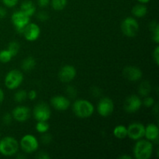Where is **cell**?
I'll return each mask as SVG.
<instances>
[{"label": "cell", "instance_id": "obj_19", "mask_svg": "<svg viewBox=\"0 0 159 159\" xmlns=\"http://www.w3.org/2000/svg\"><path fill=\"white\" fill-rule=\"evenodd\" d=\"M132 15L137 18H143L148 13V8L144 4H137L132 8Z\"/></svg>", "mask_w": 159, "mask_h": 159}, {"label": "cell", "instance_id": "obj_22", "mask_svg": "<svg viewBox=\"0 0 159 159\" xmlns=\"http://www.w3.org/2000/svg\"><path fill=\"white\" fill-rule=\"evenodd\" d=\"M22 68L25 71H30L34 69L36 66V60L33 57H27L22 62Z\"/></svg>", "mask_w": 159, "mask_h": 159}, {"label": "cell", "instance_id": "obj_10", "mask_svg": "<svg viewBox=\"0 0 159 159\" xmlns=\"http://www.w3.org/2000/svg\"><path fill=\"white\" fill-rule=\"evenodd\" d=\"M145 127L142 124L134 122L127 127V137L134 141H138L144 137Z\"/></svg>", "mask_w": 159, "mask_h": 159}, {"label": "cell", "instance_id": "obj_39", "mask_svg": "<svg viewBox=\"0 0 159 159\" xmlns=\"http://www.w3.org/2000/svg\"><path fill=\"white\" fill-rule=\"evenodd\" d=\"M6 14H7V12H6V9L0 6V20L4 19L6 16Z\"/></svg>", "mask_w": 159, "mask_h": 159}, {"label": "cell", "instance_id": "obj_7", "mask_svg": "<svg viewBox=\"0 0 159 159\" xmlns=\"http://www.w3.org/2000/svg\"><path fill=\"white\" fill-rule=\"evenodd\" d=\"M11 20H12V24H13L17 33L23 34L25 26L30 23V17L22 12L21 10H19L13 12L12 17H11Z\"/></svg>", "mask_w": 159, "mask_h": 159}, {"label": "cell", "instance_id": "obj_30", "mask_svg": "<svg viewBox=\"0 0 159 159\" xmlns=\"http://www.w3.org/2000/svg\"><path fill=\"white\" fill-rule=\"evenodd\" d=\"M155 99L148 96H145L142 100V105H144L145 107H152L155 105Z\"/></svg>", "mask_w": 159, "mask_h": 159}, {"label": "cell", "instance_id": "obj_20", "mask_svg": "<svg viewBox=\"0 0 159 159\" xmlns=\"http://www.w3.org/2000/svg\"><path fill=\"white\" fill-rule=\"evenodd\" d=\"M149 29L152 33V39L155 43H159V25L156 21H152L149 25Z\"/></svg>", "mask_w": 159, "mask_h": 159}, {"label": "cell", "instance_id": "obj_35", "mask_svg": "<svg viewBox=\"0 0 159 159\" xmlns=\"http://www.w3.org/2000/svg\"><path fill=\"white\" fill-rule=\"evenodd\" d=\"M152 56H153L154 61L155 62V65H159V47L157 45L155 47V50L153 51V53H152Z\"/></svg>", "mask_w": 159, "mask_h": 159}, {"label": "cell", "instance_id": "obj_13", "mask_svg": "<svg viewBox=\"0 0 159 159\" xmlns=\"http://www.w3.org/2000/svg\"><path fill=\"white\" fill-rule=\"evenodd\" d=\"M76 76V69L74 66L66 65L62 67L58 72V78L61 82L68 83L75 79Z\"/></svg>", "mask_w": 159, "mask_h": 159}, {"label": "cell", "instance_id": "obj_40", "mask_svg": "<svg viewBox=\"0 0 159 159\" xmlns=\"http://www.w3.org/2000/svg\"><path fill=\"white\" fill-rule=\"evenodd\" d=\"M4 98H5L4 92H3V90L0 88V105L2 103L3 100H4Z\"/></svg>", "mask_w": 159, "mask_h": 159}, {"label": "cell", "instance_id": "obj_28", "mask_svg": "<svg viewBox=\"0 0 159 159\" xmlns=\"http://www.w3.org/2000/svg\"><path fill=\"white\" fill-rule=\"evenodd\" d=\"M12 57H13L11 54V53L7 49L2 50L0 51V62H2V63H8L12 60Z\"/></svg>", "mask_w": 159, "mask_h": 159}, {"label": "cell", "instance_id": "obj_37", "mask_svg": "<svg viewBox=\"0 0 159 159\" xmlns=\"http://www.w3.org/2000/svg\"><path fill=\"white\" fill-rule=\"evenodd\" d=\"M51 0H37V4L40 7L45 8L50 4Z\"/></svg>", "mask_w": 159, "mask_h": 159}, {"label": "cell", "instance_id": "obj_31", "mask_svg": "<svg viewBox=\"0 0 159 159\" xmlns=\"http://www.w3.org/2000/svg\"><path fill=\"white\" fill-rule=\"evenodd\" d=\"M40 140H41V142L43 144H49L52 141V136L50 134H48V132H46V133L42 134Z\"/></svg>", "mask_w": 159, "mask_h": 159}, {"label": "cell", "instance_id": "obj_34", "mask_svg": "<svg viewBox=\"0 0 159 159\" xmlns=\"http://www.w3.org/2000/svg\"><path fill=\"white\" fill-rule=\"evenodd\" d=\"M2 2L6 7L12 8L18 4L19 0H2Z\"/></svg>", "mask_w": 159, "mask_h": 159}, {"label": "cell", "instance_id": "obj_9", "mask_svg": "<svg viewBox=\"0 0 159 159\" xmlns=\"http://www.w3.org/2000/svg\"><path fill=\"white\" fill-rule=\"evenodd\" d=\"M114 110V102L110 98L103 97L99 101L97 111L102 117H107L112 114Z\"/></svg>", "mask_w": 159, "mask_h": 159}, {"label": "cell", "instance_id": "obj_16", "mask_svg": "<svg viewBox=\"0 0 159 159\" xmlns=\"http://www.w3.org/2000/svg\"><path fill=\"white\" fill-rule=\"evenodd\" d=\"M123 75L127 80L130 82H137L142 78V71L135 66H127L123 70Z\"/></svg>", "mask_w": 159, "mask_h": 159}, {"label": "cell", "instance_id": "obj_36", "mask_svg": "<svg viewBox=\"0 0 159 159\" xmlns=\"http://www.w3.org/2000/svg\"><path fill=\"white\" fill-rule=\"evenodd\" d=\"M37 96V92L34 89L30 90V91L27 93V98L29 99H30V100H35Z\"/></svg>", "mask_w": 159, "mask_h": 159}, {"label": "cell", "instance_id": "obj_18", "mask_svg": "<svg viewBox=\"0 0 159 159\" xmlns=\"http://www.w3.org/2000/svg\"><path fill=\"white\" fill-rule=\"evenodd\" d=\"M20 10L30 17L35 13L36 6L31 0H25L20 5Z\"/></svg>", "mask_w": 159, "mask_h": 159}, {"label": "cell", "instance_id": "obj_1", "mask_svg": "<svg viewBox=\"0 0 159 159\" xmlns=\"http://www.w3.org/2000/svg\"><path fill=\"white\" fill-rule=\"evenodd\" d=\"M153 144L148 140H138L134 147L133 153L136 159H149L153 154Z\"/></svg>", "mask_w": 159, "mask_h": 159}, {"label": "cell", "instance_id": "obj_5", "mask_svg": "<svg viewBox=\"0 0 159 159\" xmlns=\"http://www.w3.org/2000/svg\"><path fill=\"white\" fill-rule=\"evenodd\" d=\"M121 30L127 37H134L139 31V23L134 17H127L121 23Z\"/></svg>", "mask_w": 159, "mask_h": 159}, {"label": "cell", "instance_id": "obj_26", "mask_svg": "<svg viewBox=\"0 0 159 159\" xmlns=\"http://www.w3.org/2000/svg\"><path fill=\"white\" fill-rule=\"evenodd\" d=\"M14 101L16 102H23L27 99V93L26 90L21 89L16 92L13 96Z\"/></svg>", "mask_w": 159, "mask_h": 159}, {"label": "cell", "instance_id": "obj_32", "mask_svg": "<svg viewBox=\"0 0 159 159\" xmlns=\"http://www.w3.org/2000/svg\"><path fill=\"white\" fill-rule=\"evenodd\" d=\"M12 114H10L9 113H6L3 115L2 116V122L3 124H6V125H9V124L12 123Z\"/></svg>", "mask_w": 159, "mask_h": 159}, {"label": "cell", "instance_id": "obj_15", "mask_svg": "<svg viewBox=\"0 0 159 159\" xmlns=\"http://www.w3.org/2000/svg\"><path fill=\"white\" fill-rule=\"evenodd\" d=\"M51 104L57 111H65L69 108L71 102L68 98L57 95V96H54V97L51 98Z\"/></svg>", "mask_w": 159, "mask_h": 159}, {"label": "cell", "instance_id": "obj_42", "mask_svg": "<svg viewBox=\"0 0 159 159\" xmlns=\"http://www.w3.org/2000/svg\"><path fill=\"white\" fill-rule=\"evenodd\" d=\"M119 158L120 159H132V157L127 155H121V156H120Z\"/></svg>", "mask_w": 159, "mask_h": 159}, {"label": "cell", "instance_id": "obj_11", "mask_svg": "<svg viewBox=\"0 0 159 159\" xmlns=\"http://www.w3.org/2000/svg\"><path fill=\"white\" fill-rule=\"evenodd\" d=\"M142 106V100L137 95H131L128 96L124 101V109L127 113H136L141 109Z\"/></svg>", "mask_w": 159, "mask_h": 159}, {"label": "cell", "instance_id": "obj_38", "mask_svg": "<svg viewBox=\"0 0 159 159\" xmlns=\"http://www.w3.org/2000/svg\"><path fill=\"white\" fill-rule=\"evenodd\" d=\"M36 157L39 159H49L51 158L50 155L44 152H40V153H38V155H37Z\"/></svg>", "mask_w": 159, "mask_h": 159}, {"label": "cell", "instance_id": "obj_29", "mask_svg": "<svg viewBox=\"0 0 159 159\" xmlns=\"http://www.w3.org/2000/svg\"><path fill=\"white\" fill-rule=\"evenodd\" d=\"M65 93H66L67 96L69 98H71V99L75 98L78 95L77 89H76L74 86H71V85H68V86L67 87Z\"/></svg>", "mask_w": 159, "mask_h": 159}, {"label": "cell", "instance_id": "obj_3", "mask_svg": "<svg viewBox=\"0 0 159 159\" xmlns=\"http://www.w3.org/2000/svg\"><path fill=\"white\" fill-rule=\"evenodd\" d=\"M18 141L12 137H5L0 140V154L9 157L15 155L19 150Z\"/></svg>", "mask_w": 159, "mask_h": 159}, {"label": "cell", "instance_id": "obj_25", "mask_svg": "<svg viewBox=\"0 0 159 159\" xmlns=\"http://www.w3.org/2000/svg\"><path fill=\"white\" fill-rule=\"evenodd\" d=\"M20 43H19L17 41L13 40V41H11L10 43L8 44L7 50L11 53L12 57H15V56H16L17 54H18L19 51H20Z\"/></svg>", "mask_w": 159, "mask_h": 159}, {"label": "cell", "instance_id": "obj_27", "mask_svg": "<svg viewBox=\"0 0 159 159\" xmlns=\"http://www.w3.org/2000/svg\"><path fill=\"white\" fill-rule=\"evenodd\" d=\"M49 124L47 121H37L36 124V130L40 134L46 133L49 130Z\"/></svg>", "mask_w": 159, "mask_h": 159}, {"label": "cell", "instance_id": "obj_23", "mask_svg": "<svg viewBox=\"0 0 159 159\" xmlns=\"http://www.w3.org/2000/svg\"><path fill=\"white\" fill-rule=\"evenodd\" d=\"M115 138L118 139H124L127 137V127L124 125H118L114 127L113 131Z\"/></svg>", "mask_w": 159, "mask_h": 159}, {"label": "cell", "instance_id": "obj_4", "mask_svg": "<svg viewBox=\"0 0 159 159\" xmlns=\"http://www.w3.org/2000/svg\"><path fill=\"white\" fill-rule=\"evenodd\" d=\"M23 82V75L20 71L12 69L6 74L5 77V85L8 89H16Z\"/></svg>", "mask_w": 159, "mask_h": 159}, {"label": "cell", "instance_id": "obj_2", "mask_svg": "<svg viewBox=\"0 0 159 159\" xmlns=\"http://www.w3.org/2000/svg\"><path fill=\"white\" fill-rule=\"evenodd\" d=\"M72 110L75 115L81 119L90 117L94 113V106L86 99H77L72 105Z\"/></svg>", "mask_w": 159, "mask_h": 159}, {"label": "cell", "instance_id": "obj_41", "mask_svg": "<svg viewBox=\"0 0 159 159\" xmlns=\"http://www.w3.org/2000/svg\"><path fill=\"white\" fill-rule=\"evenodd\" d=\"M95 89V90H93V91H92V93H93V94L95 96H99V93H100V91H99V89L98 88H94Z\"/></svg>", "mask_w": 159, "mask_h": 159}, {"label": "cell", "instance_id": "obj_8", "mask_svg": "<svg viewBox=\"0 0 159 159\" xmlns=\"http://www.w3.org/2000/svg\"><path fill=\"white\" fill-rule=\"evenodd\" d=\"M33 116L37 121H48L51 118V111L45 102H39L33 110Z\"/></svg>", "mask_w": 159, "mask_h": 159}, {"label": "cell", "instance_id": "obj_21", "mask_svg": "<svg viewBox=\"0 0 159 159\" xmlns=\"http://www.w3.org/2000/svg\"><path fill=\"white\" fill-rule=\"evenodd\" d=\"M152 90V85L148 81H143L138 86V93L142 97L148 96Z\"/></svg>", "mask_w": 159, "mask_h": 159}, {"label": "cell", "instance_id": "obj_14", "mask_svg": "<svg viewBox=\"0 0 159 159\" xmlns=\"http://www.w3.org/2000/svg\"><path fill=\"white\" fill-rule=\"evenodd\" d=\"M12 116L17 122H26L30 117V110L26 106H18L12 110Z\"/></svg>", "mask_w": 159, "mask_h": 159}, {"label": "cell", "instance_id": "obj_33", "mask_svg": "<svg viewBox=\"0 0 159 159\" xmlns=\"http://www.w3.org/2000/svg\"><path fill=\"white\" fill-rule=\"evenodd\" d=\"M37 17L40 21L45 22L48 20V18H49V15H48V13H47L46 12H44V11H40V12H39L38 13H37Z\"/></svg>", "mask_w": 159, "mask_h": 159}, {"label": "cell", "instance_id": "obj_6", "mask_svg": "<svg viewBox=\"0 0 159 159\" xmlns=\"http://www.w3.org/2000/svg\"><path fill=\"white\" fill-rule=\"evenodd\" d=\"M23 152L26 154L34 153L39 148V142L37 138L32 134H26L21 138L19 143Z\"/></svg>", "mask_w": 159, "mask_h": 159}, {"label": "cell", "instance_id": "obj_43", "mask_svg": "<svg viewBox=\"0 0 159 159\" xmlns=\"http://www.w3.org/2000/svg\"><path fill=\"white\" fill-rule=\"evenodd\" d=\"M151 0H138V2L139 3H141V4H147L150 2Z\"/></svg>", "mask_w": 159, "mask_h": 159}, {"label": "cell", "instance_id": "obj_24", "mask_svg": "<svg viewBox=\"0 0 159 159\" xmlns=\"http://www.w3.org/2000/svg\"><path fill=\"white\" fill-rule=\"evenodd\" d=\"M50 4L55 11H61L66 7L68 0H51Z\"/></svg>", "mask_w": 159, "mask_h": 159}, {"label": "cell", "instance_id": "obj_12", "mask_svg": "<svg viewBox=\"0 0 159 159\" xmlns=\"http://www.w3.org/2000/svg\"><path fill=\"white\" fill-rule=\"evenodd\" d=\"M22 34L27 41H35L40 35V28L36 23H29L25 26Z\"/></svg>", "mask_w": 159, "mask_h": 159}, {"label": "cell", "instance_id": "obj_17", "mask_svg": "<svg viewBox=\"0 0 159 159\" xmlns=\"http://www.w3.org/2000/svg\"><path fill=\"white\" fill-rule=\"evenodd\" d=\"M158 127L155 124H150L145 127V132H144V137L148 141L154 142V141H158Z\"/></svg>", "mask_w": 159, "mask_h": 159}]
</instances>
